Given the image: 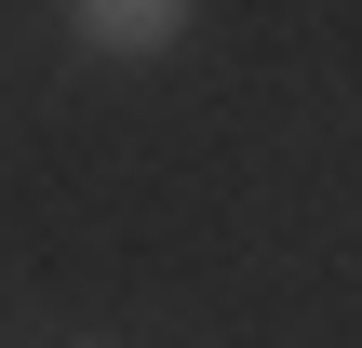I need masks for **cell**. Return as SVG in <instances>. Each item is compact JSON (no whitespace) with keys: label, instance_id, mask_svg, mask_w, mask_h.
<instances>
[{"label":"cell","instance_id":"6da1fadb","mask_svg":"<svg viewBox=\"0 0 362 348\" xmlns=\"http://www.w3.org/2000/svg\"><path fill=\"white\" fill-rule=\"evenodd\" d=\"M81 27H94V40H121V54H148V40H175V13H161V0H121V13H107V0H94V13H81Z\"/></svg>","mask_w":362,"mask_h":348}]
</instances>
